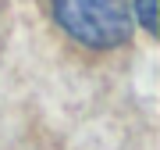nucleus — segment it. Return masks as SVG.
I'll use <instances>...</instances> for the list:
<instances>
[{"mask_svg":"<svg viewBox=\"0 0 160 150\" xmlns=\"http://www.w3.org/2000/svg\"><path fill=\"white\" fill-rule=\"evenodd\" d=\"M61 29L71 40L107 50L132 36V7L125 0H50Z\"/></svg>","mask_w":160,"mask_h":150,"instance_id":"1","label":"nucleus"},{"mask_svg":"<svg viewBox=\"0 0 160 150\" xmlns=\"http://www.w3.org/2000/svg\"><path fill=\"white\" fill-rule=\"evenodd\" d=\"M135 14L146 32H157V0H135Z\"/></svg>","mask_w":160,"mask_h":150,"instance_id":"2","label":"nucleus"}]
</instances>
